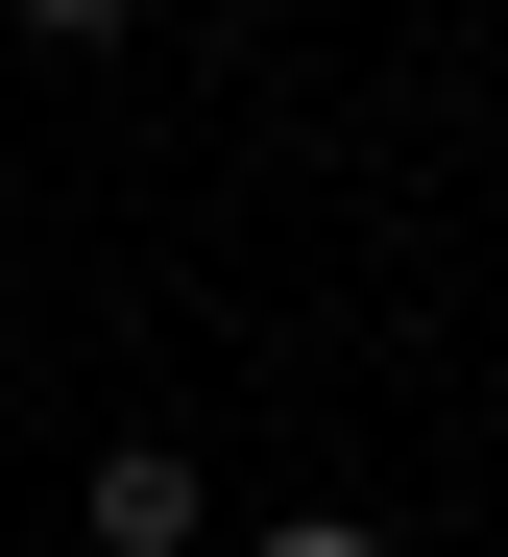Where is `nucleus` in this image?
<instances>
[{"label": "nucleus", "instance_id": "nucleus-1", "mask_svg": "<svg viewBox=\"0 0 508 557\" xmlns=\"http://www.w3.org/2000/svg\"><path fill=\"white\" fill-rule=\"evenodd\" d=\"M97 557H194V436H97Z\"/></svg>", "mask_w": 508, "mask_h": 557}, {"label": "nucleus", "instance_id": "nucleus-2", "mask_svg": "<svg viewBox=\"0 0 508 557\" xmlns=\"http://www.w3.org/2000/svg\"><path fill=\"white\" fill-rule=\"evenodd\" d=\"M0 25H49V49H122V25H146V0H0Z\"/></svg>", "mask_w": 508, "mask_h": 557}, {"label": "nucleus", "instance_id": "nucleus-3", "mask_svg": "<svg viewBox=\"0 0 508 557\" xmlns=\"http://www.w3.org/2000/svg\"><path fill=\"white\" fill-rule=\"evenodd\" d=\"M267 557H387V533H363V509H290V533H267Z\"/></svg>", "mask_w": 508, "mask_h": 557}]
</instances>
